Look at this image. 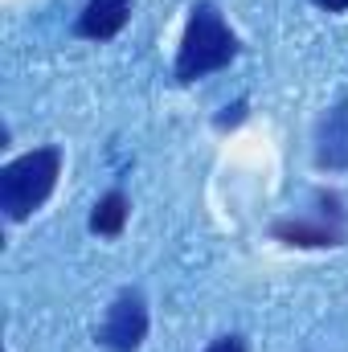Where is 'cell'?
Listing matches in <instances>:
<instances>
[{"label": "cell", "mask_w": 348, "mask_h": 352, "mask_svg": "<svg viewBox=\"0 0 348 352\" xmlns=\"http://www.w3.org/2000/svg\"><path fill=\"white\" fill-rule=\"evenodd\" d=\"M234 58H238L234 29L221 21L213 4H197L184 25L180 50H176V82H197L213 70H226Z\"/></svg>", "instance_id": "6da1fadb"}, {"label": "cell", "mask_w": 348, "mask_h": 352, "mask_svg": "<svg viewBox=\"0 0 348 352\" xmlns=\"http://www.w3.org/2000/svg\"><path fill=\"white\" fill-rule=\"evenodd\" d=\"M62 176L58 148H33L0 168V209L8 221H25L33 209H41Z\"/></svg>", "instance_id": "7a4b0ae2"}, {"label": "cell", "mask_w": 348, "mask_h": 352, "mask_svg": "<svg viewBox=\"0 0 348 352\" xmlns=\"http://www.w3.org/2000/svg\"><path fill=\"white\" fill-rule=\"evenodd\" d=\"M144 336H148V303H144V295L135 287H127L107 307V320H102L94 340L107 352H135L144 344Z\"/></svg>", "instance_id": "3957f363"}, {"label": "cell", "mask_w": 348, "mask_h": 352, "mask_svg": "<svg viewBox=\"0 0 348 352\" xmlns=\"http://www.w3.org/2000/svg\"><path fill=\"white\" fill-rule=\"evenodd\" d=\"M316 164L332 173L348 168V98H340L316 127Z\"/></svg>", "instance_id": "277c9868"}, {"label": "cell", "mask_w": 348, "mask_h": 352, "mask_svg": "<svg viewBox=\"0 0 348 352\" xmlns=\"http://www.w3.org/2000/svg\"><path fill=\"white\" fill-rule=\"evenodd\" d=\"M131 21V0H90L74 21V33L90 37V41H107L115 37L123 25Z\"/></svg>", "instance_id": "5b68a950"}, {"label": "cell", "mask_w": 348, "mask_h": 352, "mask_svg": "<svg viewBox=\"0 0 348 352\" xmlns=\"http://www.w3.org/2000/svg\"><path fill=\"white\" fill-rule=\"evenodd\" d=\"M127 213H131V205H127V197H123L119 188L102 192L98 205L90 209V234H98V238H115V234H123Z\"/></svg>", "instance_id": "8992f818"}, {"label": "cell", "mask_w": 348, "mask_h": 352, "mask_svg": "<svg viewBox=\"0 0 348 352\" xmlns=\"http://www.w3.org/2000/svg\"><path fill=\"white\" fill-rule=\"evenodd\" d=\"M274 238L291 246H340L345 230L336 226H312V221H274Z\"/></svg>", "instance_id": "52a82bcc"}, {"label": "cell", "mask_w": 348, "mask_h": 352, "mask_svg": "<svg viewBox=\"0 0 348 352\" xmlns=\"http://www.w3.org/2000/svg\"><path fill=\"white\" fill-rule=\"evenodd\" d=\"M205 352H246V344H242V336H221V340H213Z\"/></svg>", "instance_id": "ba28073f"}, {"label": "cell", "mask_w": 348, "mask_h": 352, "mask_svg": "<svg viewBox=\"0 0 348 352\" xmlns=\"http://www.w3.org/2000/svg\"><path fill=\"white\" fill-rule=\"evenodd\" d=\"M324 12H348V0H316Z\"/></svg>", "instance_id": "9c48e42d"}]
</instances>
